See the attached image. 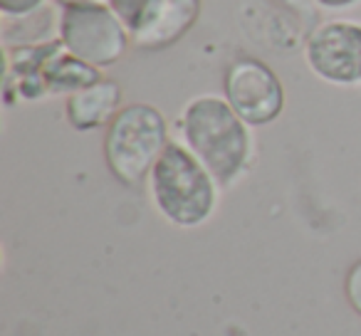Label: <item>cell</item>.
Listing matches in <instances>:
<instances>
[{
    "label": "cell",
    "mask_w": 361,
    "mask_h": 336,
    "mask_svg": "<svg viewBox=\"0 0 361 336\" xmlns=\"http://www.w3.org/2000/svg\"><path fill=\"white\" fill-rule=\"evenodd\" d=\"M180 144L203 163L221 188L245 176L252 161L250 126L235 114L226 97L198 94L183 106L178 119Z\"/></svg>",
    "instance_id": "cell-1"
},
{
    "label": "cell",
    "mask_w": 361,
    "mask_h": 336,
    "mask_svg": "<svg viewBox=\"0 0 361 336\" xmlns=\"http://www.w3.org/2000/svg\"><path fill=\"white\" fill-rule=\"evenodd\" d=\"M218 191L216 178L180 141L166 146L149 176L154 208L176 228L203 225L216 213Z\"/></svg>",
    "instance_id": "cell-2"
},
{
    "label": "cell",
    "mask_w": 361,
    "mask_h": 336,
    "mask_svg": "<svg viewBox=\"0 0 361 336\" xmlns=\"http://www.w3.org/2000/svg\"><path fill=\"white\" fill-rule=\"evenodd\" d=\"M166 116L151 104H126L104 131V161L111 176L129 188L149 181L169 146Z\"/></svg>",
    "instance_id": "cell-3"
},
{
    "label": "cell",
    "mask_w": 361,
    "mask_h": 336,
    "mask_svg": "<svg viewBox=\"0 0 361 336\" xmlns=\"http://www.w3.org/2000/svg\"><path fill=\"white\" fill-rule=\"evenodd\" d=\"M60 42L70 55L97 70L114 67L126 55L131 32L106 3L70 6L60 11Z\"/></svg>",
    "instance_id": "cell-4"
},
{
    "label": "cell",
    "mask_w": 361,
    "mask_h": 336,
    "mask_svg": "<svg viewBox=\"0 0 361 336\" xmlns=\"http://www.w3.org/2000/svg\"><path fill=\"white\" fill-rule=\"evenodd\" d=\"M223 97L247 126H267L285 109V87L257 57H235L223 75Z\"/></svg>",
    "instance_id": "cell-5"
},
{
    "label": "cell",
    "mask_w": 361,
    "mask_h": 336,
    "mask_svg": "<svg viewBox=\"0 0 361 336\" xmlns=\"http://www.w3.org/2000/svg\"><path fill=\"white\" fill-rule=\"evenodd\" d=\"M305 62L326 85H361V25L351 20H326L310 30Z\"/></svg>",
    "instance_id": "cell-6"
},
{
    "label": "cell",
    "mask_w": 361,
    "mask_h": 336,
    "mask_svg": "<svg viewBox=\"0 0 361 336\" xmlns=\"http://www.w3.org/2000/svg\"><path fill=\"white\" fill-rule=\"evenodd\" d=\"M121 109V87L114 80L102 77L99 82L67 97L65 116L75 131H94L109 126Z\"/></svg>",
    "instance_id": "cell-7"
},
{
    "label": "cell",
    "mask_w": 361,
    "mask_h": 336,
    "mask_svg": "<svg viewBox=\"0 0 361 336\" xmlns=\"http://www.w3.org/2000/svg\"><path fill=\"white\" fill-rule=\"evenodd\" d=\"M201 6L203 0H161L154 23L141 35L134 37V47L156 52L176 45L196 25L198 15H201Z\"/></svg>",
    "instance_id": "cell-8"
},
{
    "label": "cell",
    "mask_w": 361,
    "mask_h": 336,
    "mask_svg": "<svg viewBox=\"0 0 361 336\" xmlns=\"http://www.w3.org/2000/svg\"><path fill=\"white\" fill-rule=\"evenodd\" d=\"M99 80H102V70L87 65L80 57L70 55L65 47H60V50L47 60L45 70H42V85H45L47 94L70 97Z\"/></svg>",
    "instance_id": "cell-9"
},
{
    "label": "cell",
    "mask_w": 361,
    "mask_h": 336,
    "mask_svg": "<svg viewBox=\"0 0 361 336\" xmlns=\"http://www.w3.org/2000/svg\"><path fill=\"white\" fill-rule=\"evenodd\" d=\"M60 40V15L55 18L52 8H40L30 15L6 18L3 42L6 47H30Z\"/></svg>",
    "instance_id": "cell-10"
},
{
    "label": "cell",
    "mask_w": 361,
    "mask_h": 336,
    "mask_svg": "<svg viewBox=\"0 0 361 336\" xmlns=\"http://www.w3.org/2000/svg\"><path fill=\"white\" fill-rule=\"evenodd\" d=\"M106 6L119 15V20L131 32V42H134V37L141 35L154 23L161 0H106Z\"/></svg>",
    "instance_id": "cell-11"
},
{
    "label": "cell",
    "mask_w": 361,
    "mask_h": 336,
    "mask_svg": "<svg viewBox=\"0 0 361 336\" xmlns=\"http://www.w3.org/2000/svg\"><path fill=\"white\" fill-rule=\"evenodd\" d=\"M282 11H287L297 23L307 27V30H314L319 25V6L317 0H272Z\"/></svg>",
    "instance_id": "cell-12"
},
{
    "label": "cell",
    "mask_w": 361,
    "mask_h": 336,
    "mask_svg": "<svg viewBox=\"0 0 361 336\" xmlns=\"http://www.w3.org/2000/svg\"><path fill=\"white\" fill-rule=\"evenodd\" d=\"M344 294L349 306L356 311V316H361V260H356L354 265L349 267L344 280Z\"/></svg>",
    "instance_id": "cell-13"
},
{
    "label": "cell",
    "mask_w": 361,
    "mask_h": 336,
    "mask_svg": "<svg viewBox=\"0 0 361 336\" xmlns=\"http://www.w3.org/2000/svg\"><path fill=\"white\" fill-rule=\"evenodd\" d=\"M47 6V0H0V11L6 18H20L40 11Z\"/></svg>",
    "instance_id": "cell-14"
},
{
    "label": "cell",
    "mask_w": 361,
    "mask_h": 336,
    "mask_svg": "<svg viewBox=\"0 0 361 336\" xmlns=\"http://www.w3.org/2000/svg\"><path fill=\"white\" fill-rule=\"evenodd\" d=\"M359 0H317V6L326 8V11H344V8H351Z\"/></svg>",
    "instance_id": "cell-15"
},
{
    "label": "cell",
    "mask_w": 361,
    "mask_h": 336,
    "mask_svg": "<svg viewBox=\"0 0 361 336\" xmlns=\"http://www.w3.org/2000/svg\"><path fill=\"white\" fill-rule=\"evenodd\" d=\"M60 8H70V6H102L106 0H55Z\"/></svg>",
    "instance_id": "cell-16"
}]
</instances>
